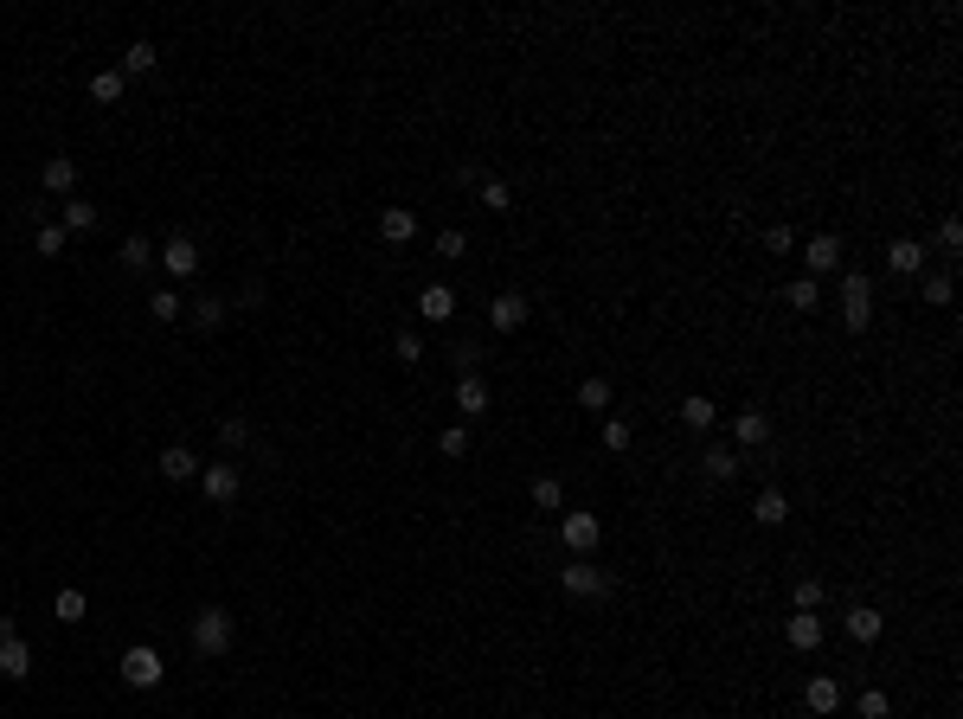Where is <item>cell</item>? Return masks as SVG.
<instances>
[{
  "label": "cell",
  "instance_id": "6da1fadb",
  "mask_svg": "<svg viewBox=\"0 0 963 719\" xmlns=\"http://www.w3.org/2000/svg\"><path fill=\"white\" fill-rule=\"evenodd\" d=\"M842 328L848 334L874 328V277L867 270H842Z\"/></svg>",
  "mask_w": 963,
  "mask_h": 719
},
{
  "label": "cell",
  "instance_id": "7a4b0ae2",
  "mask_svg": "<svg viewBox=\"0 0 963 719\" xmlns=\"http://www.w3.org/2000/svg\"><path fill=\"white\" fill-rule=\"evenodd\" d=\"M116 675H122V687H161L167 681V662H161V649L155 642H135V649H122V662H116Z\"/></svg>",
  "mask_w": 963,
  "mask_h": 719
},
{
  "label": "cell",
  "instance_id": "3957f363",
  "mask_svg": "<svg viewBox=\"0 0 963 719\" xmlns=\"http://www.w3.org/2000/svg\"><path fill=\"white\" fill-rule=\"evenodd\" d=\"M559 546H565L572 559H591V553L604 546V520H598V514L565 508V514H559Z\"/></svg>",
  "mask_w": 963,
  "mask_h": 719
},
{
  "label": "cell",
  "instance_id": "277c9868",
  "mask_svg": "<svg viewBox=\"0 0 963 719\" xmlns=\"http://www.w3.org/2000/svg\"><path fill=\"white\" fill-rule=\"evenodd\" d=\"M193 649L206 655V662H219L225 649H232V610H219V604H206L200 617H193Z\"/></svg>",
  "mask_w": 963,
  "mask_h": 719
},
{
  "label": "cell",
  "instance_id": "5b68a950",
  "mask_svg": "<svg viewBox=\"0 0 963 719\" xmlns=\"http://www.w3.org/2000/svg\"><path fill=\"white\" fill-rule=\"evenodd\" d=\"M559 585H565V598H610V591H617V578H610L604 565L572 559V565H559Z\"/></svg>",
  "mask_w": 963,
  "mask_h": 719
},
{
  "label": "cell",
  "instance_id": "8992f818",
  "mask_svg": "<svg viewBox=\"0 0 963 719\" xmlns=\"http://www.w3.org/2000/svg\"><path fill=\"white\" fill-rule=\"evenodd\" d=\"M803 270H809V283H822V277H842V232H816L803 244Z\"/></svg>",
  "mask_w": 963,
  "mask_h": 719
},
{
  "label": "cell",
  "instance_id": "52a82bcc",
  "mask_svg": "<svg viewBox=\"0 0 963 719\" xmlns=\"http://www.w3.org/2000/svg\"><path fill=\"white\" fill-rule=\"evenodd\" d=\"M155 264L167 270V277H180V283H187V277H200V244H193L187 232H174V238L161 244V257H155Z\"/></svg>",
  "mask_w": 963,
  "mask_h": 719
},
{
  "label": "cell",
  "instance_id": "ba28073f",
  "mask_svg": "<svg viewBox=\"0 0 963 719\" xmlns=\"http://www.w3.org/2000/svg\"><path fill=\"white\" fill-rule=\"evenodd\" d=\"M200 488H206L212 508H232V501L244 495V476H238L232 463H206V469H200Z\"/></svg>",
  "mask_w": 963,
  "mask_h": 719
},
{
  "label": "cell",
  "instance_id": "9c48e42d",
  "mask_svg": "<svg viewBox=\"0 0 963 719\" xmlns=\"http://www.w3.org/2000/svg\"><path fill=\"white\" fill-rule=\"evenodd\" d=\"M527 315H533V302L521 296V289H501V296L488 302V328H495V334H514V328H527Z\"/></svg>",
  "mask_w": 963,
  "mask_h": 719
},
{
  "label": "cell",
  "instance_id": "30bf717a",
  "mask_svg": "<svg viewBox=\"0 0 963 719\" xmlns=\"http://www.w3.org/2000/svg\"><path fill=\"white\" fill-rule=\"evenodd\" d=\"M155 469H161V482H193L200 476V450H193V443H167V450L155 456Z\"/></svg>",
  "mask_w": 963,
  "mask_h": 719
},
{
  "label": "cell",
  "instance_id": "8fae6325",
  "mask_svg": "<svg viewBox=\"0 0 963 719\" xmlns=\"http://www.w3.org/2000/svg\"><path fill=\"white\" fill-rule=\"evenodd\" d=\"M39 187L52 193V200H71V193H78V161H71V155H52V161L39 167Z\"/></svg>",
  "mask_w": 963,
  "mask_h": 719
},
{
  "label": "cell",
  "instance_id": "7c38bea8",
  "mask_svg": "<svg viewBox=\"0 0 963 719\" xmlns=\"http://www.w3.org/2000/svg\"><path fill=\"white\" fill-rule=\"evenodd\" d=\"M488 405H495L488 379H482V373H456V411H463V418H482Z\"/></svg>",
  "mask_w": 963,
  "mask_h": 719
},
{
  "label": "cell",
  "instance_id": "4fadbf2b",
  "mask_svg": "<svg viewBox=\"0 0 963 719\" xmlns=\"http://www.w3.org/2000/svg\"><path fill=\"white\" fill-rule=\"evenodd\" d=\"M732 443H739V450H764V443H771V418H764L758 405H745L739 418H732Z\"/></svg>",
  "mask_w": 963,
  "mask_h": 719
},
{
  "label": "cell",
  "instance_id": "5bb4252c",
  "mask_svg": "<svg viewBox=\"0 0 963 719\" xmlns=\"http://www.w3.org/2000/svg\"><path fill=\"white\" fill-rule=\"evenodd\" d=\"M886 270H893V277H925V244L919 238H893L886 244Z\"/></svg>",
  "mask_w": 963,
  "mask_h": 719
},
{
  "label": "cell",
  "instance_id": "9a60e30c",
  "mask_svg": "<svg viewBox=\"0 0 963 719\" xmlns=\"http://www.w3.org/2000/svg\"><path fill=\"white\" fill-rule=\"evenodd\" d=\"M739 450H732V443H707V450H700V476H707V482H732V476H739Z\"/></svg>",
  "mask_w": 963,
  "mask_h": 719
},
{
  "label": "cell",
  "instance_id": "2e32d148",
  "mask_svg": "<svg viewBox=\"0 0 963 719\" xmlns=\"http://www.w3.org/2000/svg\"><path fill=\"white\" fill-rule=\"evenodd\" d=\"M379 238H386V244H411V238H418V212H411V206H386V212H379Z\"/></svg>",
  "mask_w": 963,
  "mask_h": 719
},
{
  "label": "cell",
  "instance_id": "e0dca14e",
  "mask_svg": "<svg viewBox=\"0 0 963 719\" xmlns=\"http://www.w3.org/2000/svg\"><path fill=\"white\" fill-rule=\"evenodd\" d=\"M0 675H7V681L33 675V649H26V636H0Z\"/></svg>",
  "mask_w": 963,
  "mask_h": 719
},
{
  "label": "cell",
  "instance_id": "ac0fdd59",
  "mask_svg": "<svg viewBox=\"0 0 963 719\" xmlns=\"http://www.w3.org/2000/svg\"><path fill=\"white\" fill-rule=\"evenodd\" d=\"M418 315H424V321H450V315H456V289H450V283H424V289H418Z\"/></svg>",
  "mask_w": 963,
  "mask_h": 719
},
{
  "label": "cell",
  "instance_id": "d6986e66",
  "mask_svg": "<svg viewBox=\"0 0 963 719\" xmlns=\"http://www.w3.org/2000/svg\"><path fill=\"white\" fill-rule=\"evenodd\" d=\"M681 424H687V431H700V437H707L713 424H720V405H713L707 392H687V399H681Z\"/></svg>",
  "mask_w": 963,
  "mask_h": 719
},
{
  "label": "cell",
  "instance_id": "ffe728a7",
  "mask_svg": "<svg viewBox=\"0 0 963 719\" xmlns=\"http://www.w3.org/2000/svg\"><path fill=\"white\" fill-rule=\"evenodd\" d=\"M752 520H758V527H784V520H790V495H784V488H758Z\"/></svg>",
  "mask_w": 963,
  "mask_h": 719
},
{
  "label": "cell",
  "instance_id": "44dd1931",
  "mask_svg": "<svg viewBox=\"0 0 963 719\" xmlns=\"http://www.w3.org/2000/svg\"><path fill=\"white\" fill-rule=\"evenodd\" d=\"M784 642L790 649H822V617L816 610H797V617L784 623Z\"/></svg>",
  "mask_w": 963,
  "mask_h": 719
},
{
  "label": "cell",
  "instance_id": "7402d4cb",
  "mask_svg": "<svg viewBox=\"0 0 963 719\" xmlns=\"http://www.w3.org/2000/svg\"><path fill=\"white\" fill-rule=\"evenodd\" d=\"M842 623H848V636H854V642H880V636H886V617H880L874 604H854Z\"/></svg>",
  "mask_w": 963,
  "mask_h": 719
},
{
  "label": "cell",
  "instance_id": "603a6c76",
  "mask_svg": "<svg viewBox=\"0 0 963 719\" xmlns=\"http://www.w3.org/2000/svg\"><path fill=\"white\" fill-rule=\"evenodd\" d=\"M116 264H122V270H129V277H142V270H148V264H155V244H148L142 232H135V238H122V251H116Z\"/></svg>",
  "mask_w": 963,
  "mask_h": 719
},
{
  "label": "cell",
  "instance_id": "cb8c5ba5",
  "mask_svg": "<svg viewBox=\"0 0 963 719\" xmlns=\"http://www.w3.org/2000/svg\"><path fill=\"white\" fill-rule=\"evenodd\" d=\"M527 495H533V508H540V514H565V482L559 476H533Z\"/></svg>",
  "mask_w": 963,
  "mask_h": 719
},
{
  "label": "cell",
  "instance_id": "d4e9b609",
  "mask_svg": "<svg viewBox=\"0 0 963 719\" xmlns=\"http://www.w3.org/2000/svg\"><path fill=\"white\" fill-rule=\"evenodd\" d=\"M803 700H809V713H822V719H829L835 707H842V687H835L829 675H816V681L803 687Z\"/></svg>",
  "mask_w": 963,
  "mask_h": 719
},
{
  "label": "cell",
  "instance_id": "484cf974",
  "mask_svg": "<svg viewBox=\"0 0 963 719\" xmlns=\"http://www.w3.org/2000/svg\"><path fill=\"white\" fill-rule=\"evenodd\" d=\"M122 78H148V71H155V45L148 39H135V45H122Z\"/></svg>",
  "mask_w": 963,
  "mask_h": 719
},
{
  "label": "cell",
  "instance_id": "4316f807",
  "mask_svg": "<svg viewBox=\"0 0 963 719\" xmlns=\"http://www.w3.org/2000/svg\"><path fill=\"white\" fill-rule=\"evenodd\" d=\"M578 405H585V411H610V405H617L610 379H598V373H591V379H578Z\"/></svg>",
  "mask_w": 963,
  "mask_h": 719
},
{
  "label": "cell",
  "instance_id": "83f0119b",
  "mask_svg": "<svg viewBox=\"0 0 963 719\" xmlns=\"http://www.w3.org/2000/svg\"><path fill=\"white\" fill-rule=\"evenodd\" d=\"M58 225H65V232H90V225H97V206H90L84 193H71V200H65V219H58Z\"/></svg>",
  "mask_w": 963,
  "mask_h": 719
},
{
  "label": "cell",
  "instance_id": "f1b7e54d",
  "mask_svg": "<svg viewBox=\"0 0 963 719\" xmlns=\"http://www.w3.org/2000/svg\"><path fill=\"white\" fill-rule=\"evenodd\" d=\"M52 610H58V623H84V610H90V598H84V591H78V585H65V591H58V598H52Z\"/></svg>",
  "mask_w": 963,
  "mask_h": 719
},
{
  "label": "cell",
  "instance_id": "f546056e",
  "mask_svg": "<svg viewBox=\"0 0 963 719\" xmlns=\"http://www.w3.org/2000/svg\"><path fill=\"white\" fill-rule=\"evenodd\" d=\"M630 443H636V424H630V418H604V450H610V456H623Z\"/></svg>",
  "mask_w": 963,
  "mask_h": 719
},
{
  "label": "cell",
  "instance_id": "4dcf8cb0",
  "mask_svg": "<svg viewBox=\"0 0 963 719\" xmlns=\"http://www.w3.org/2000/svg\"><path fill=\"white\" fill-rule=\"evenodd\" d=\"M790 604H797V610H822V604H829V585H822V578H797Z\"/></svg>",
  "mask_w": 963,
  "mask_h": 719
},
{
  "label": "cell",
  "instance_id": "1f68e13d",
  "mask_svg": "<svg viewBox=\"0 0 963 719\" xmlns=\"http://www.w3.org/2000/svg\"><path fill=\"white\" fill-rule=\"evenodd\" d=\"M122 90H129L122 71H97V78H90V97H97V103H122Z\"/></svg>",
  "mask_w": 963,
  "mask_h": 719
},
{
  "label": "cell",
  "instance_id": "d6a6232c",
  "mask_svg": "<svg viewBox=\"0 0 963 719\" xmlns=\"http://www.w3.org/2000/svg\"><path fill=\"white\" fill-rule=\"evenodd\" d=\"M784 302H790V309H797V315H809V309H816V302H822V283H809V277H797V283H790V289H784Z\"/></svg>",
  "mask_w": 963,
  "mask_h": 719
},
{
  "label": "cell",
  "instance_id": "836d02e7",
  "mask_svg": "<svg viewBox=\"0 0 963 719\" xmlns=\"http://www.w3.org/2000/svg\"><path fill=\"white\" fill-rule=\"evenodd\" d=\"M476 193H482V206H488V212H508V206H514L508 180H495V174H482V187H476Z\"/></svg>",
  "mask_w": 963,
  "mask_h": 719
},
{
  "label": "cell",
  "instance_id": "e575fe53",
  "mask_svg": "<svg viewBox=\"0 0 963 719\" xmlns=\"http://www.w3.org/2000/svg\"><path fill=\"white\" fill-rule=\"evenodd\" d=\"M65 238H71V232H65V225H58V219H52V225H39V232H33L39 257H65Z\"/></svg>",
  "mask_w": 963,
  "mask_h": 719
},
{
  "label": "cell",
  "instance_id": "d590c367",
  "mask_svg": "<svg viewBox=\"0 0 963 719\" xmlns=\"http://www.w3.org/2000/svg\"><path fill=\"white\" fill-rule=\"evenodd\" d=\"M219 321H225V302H219V296H200V302H193V328H200V334H212Z\"/></svg>",
  "mask_w": 963,
  "mask_h": 719
},
{
  "label": "cell",
  "instance_id": "8d00e7d4",
  "mask_svg": "<svg viewBox=\"0 0 963 719\" xmlns=\"http://www.w3.org/2000/svg\"><path fill=\"white\" fill-rule=\"evenodd\" d=\"M219 443H225V450H244V443H251V418H238V411H232V418L219 424Z\"/></svg>",
  "mask_w": 963,
  "mask_h": 719
},
{
  "label": "cell",
  "instance_id": "74e56055",
  "mask_svg": "<svg viewBox=\"0 0 963 719\" xmlns=\"http://www.w3.org/2000/svg\"><path fill=\"white\" fill-rule=\"evenodd\" d=\"M854 707H861V719H893V700H886L880 687H867V694L854 700Z\"/></svg>",
  "mask_w": 963,
  "mask_h": 719
},
{
  "label": "cell",
  "instance_id": "f35d334b",
  "mask_svg": "<svg viewBox=\"0 0 963 719\" xmlns=\"http://www.w3.org/2000/svg\"><path fill=\"white\" fill-rule=\"evenodd\" d=\"M764 251H771V257L797 251V232H790V225H764Z\"/></svg>",
  "mask_w": 963,
  "mask_h": 719
},
{
  "label": "cell",
  "instance_id": "ab89813d",
  "mask_svg": "<svg viewBox=\"0 0 963 719\" xmlns=\"http://www.w3.org/2000/svg\"><path fill=\"white\" fill-rule=\"evenodd\" d=\"M148 309H155V321H174L180 309H187V302H180L174 289H155V296H148Z\"/></svg>",
  "mask_w": 963,
  "mask_h": 719
},
{
  "label": "cell",
  "instance_id": "60d3db41",
  "mask_svg": "<svg viewBox=\"0 0 963 719\" xmlns=\"http://www.w3.org/2000/svg\"><path fill=\"white\" fill-rule=\"evenodd\" d=\"M437 450L443 456H469V424H450V431L437 437Z\"/></svg>",
  "mask_w": 963,
  "mask_h": 719
},
{
  "label": "cell",
  "instance_id": "b9f144b4",
  "mask_svg": "<svg viewBox=\"0 0 963 719\" xmlns=\"http://www.w3.org/2000/svg\"><path fill=\"white\" fill-rule=\"evenodd\" d=\"M925 302L931 309H951V277H925Z\"/></svg>",
  "mask_w": 963,
  "mask_h": 719
},
{
  "label": "cell",
  "instance_id": "7bdbcfd3",
  "mask_svg": "<svg viewBox=\"0 0 963 719\" xmlns=\"http://www.w3.org/2000/svg\"><path fill=\"white\" fill-rule=\"evenodd\" d=\"M463 251H469V238L456 232V225H450V232H437V257H463Z\"/></svg>",
  "mask_w": 963,
  "mask_h": 719
},
{
  "label": "cell",
  "instance_id": "ee69618b",
  "mask_svg": "<svg viewBox=\"0 0 963 719\" xmlns=\"http://www.w3.org/2000/svg\"><path fill=\"white\" fill-rule=\"evenodd\" d=\"M392 347H399V360H405V366H418V360H424V341H418V334H411V328H405V334H399V341H392Z\"/></svg>",
  "mask_w": 963,
  "mask_h": 719
},
{
  "label": "cell",
  "instance_id": "f6af8a7d",
  "mask_svg": "<svg viewBox=\"0 0 963 719\" xmlns=\"http://www.w3.org/2000/svg\"><path fill=\"white\" fill-rule=\"evenodd\" d=\"M957 244H963V225L944 219V225H938V251H957Z\"/></svg>",
  "mask_w": 963,
  "mask_h": 719
}]
</instances>
